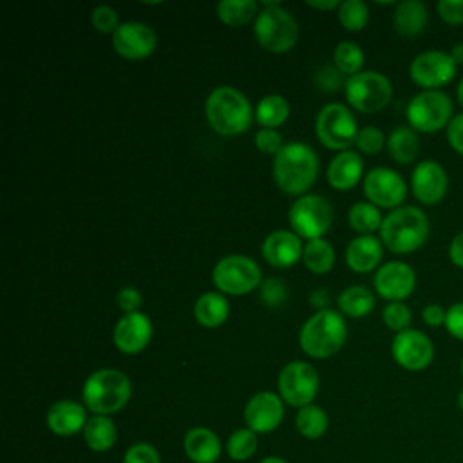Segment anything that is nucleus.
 <instances>
[{"label": "nucleus", "mask_w": 463, "mask_h": 463, "mask_svg": "<svg viewBox=\"0 0 463 463\" xmlns=\"http://www.w3.org/2000/svg\"><path fill=\"white\" fill-rule=\"evenodd\" d=\"M320 159L313 146L302 141L286 143L273 157V181L286 195L300 197L315 184Z\"/></svg>", "instance_id": "obj_1"}, {"label": "nucleus", "mask_w": 463, "mask_h": 463, "mask_svg": "<svg viewBox=\"0 0 463 463\" xmlns=\"http://www.w3.org/2000/svg\"><path fill=\"white\" fill-rule=\"evenodd\" d=\"M204 116L213 132L221 136H239L251 127L255 110L239 89L230 85L215 87L204 101Z\"/></svg>", "instance_id": "obj_2"}, {"label": "nucleus", "mask_w": 463, "mask_h": 463, "mask_svg": "<svg viewBox=\"0 0 463 463\" xmlns=\"http://www.w3.org/2000/svg\"><path fill=\"white\" fill-rule=\"evenodd\" d=\"M347 340V322L336 309L315 311L300 327L298 345L311 358H329L336 354Z\"/></svg>", "instance_id": "obj_3"}, {"label": "nucleus", "mask_w": 463, "mask_h": 463, "mask_svg": "<svg viewBox=\"0 0 463 463\" xmlns=\"http://www.w3.org/2000/svg\"><path fill=\"white\" fill-rule=\"evenodd\" d=\"M429 219L420 208L400 206L383 217L380 241L389 251L405 255L420 250L429 239Z\"/></svg>", "instance_id": "obj_4"}, {"label": "nucleus", "mask_w": 463, "mask_h": 463, "mask_svg": "<svg viewBox=\"0 0 463 463\" xmlns=\"http://www.w3.org/2000/svg\"><path fill=\"white\" fill-rule=\"evenodd\" d=\"M81 396L89 411L109 416L121 411L128 403L132 396V383L123 371L103 367L87 376Z\"/></svg>", "instance_id": "obj_5"}, {"label": "nucleus", "mask_w": 463, "mask_h": 463, "mask_svg": "<svg viewBox=\"0 0 463 463\" xmlns=\"http://www.w3.org/2000/svg\"><path fill=\"white\" fill-rule=\"evenodd\" d=\"M257 43L273 54L291 51L298 42V22L280 2H264L253 22Z\"/></svg>", "instance_id": "obj_6"}, {"label": "nucleus", "mask_w": 463, "mask_h": 463, "mask_svg": "<svg viewBox=\"0 0 463 463\" xmlns=\"http://www.w3.org/2000/svg\"><path fill=\"white\" fill-rule=\"evenodd\" d=\"M212 282L222 295L242 297L262 284V269L255 259L242 253H232L215 262Z\"/></svg>", "instance_id": "obj_7"}, {"label": "nucleus", "mask_w": 463, "mask_h": 463, "mask_svg": "<svg viewBox=\"0 0 463 463\" xmlns=\"http://www.w3.org/2000/svg\"><path fill=\"white\" fill-rule=\"evenodd\" d=\"M344 94L354 110L373 114L389 105L392 98V83L382 72L362 71L345 80Z\"/></svg>", "instance_id": "obj_8"}, {"label": "nucleus", "mask_w": 463, "mask_h": 463, "mask_svg": "<svg viewBox=\"0 0 463 463\" xmlns=\"http://www.w3.org/2000/svg\"><path fill=\"white\" fill-rule=\"evenodd\" d=\"M291 232L300 239H322L333 224V208L329 201L318 194H306L295 199L288 210Z\"/></svg>", "instance_id": "obj_9"}, {"label": "nucleus", "mask_w": 463, "mask_h": 463, "mask_svg": "<svg viewBox=\"0 0 463 463\" xmlns=\"http://www.w3.org/2000/svg\"><path fill=\"white\" fill-rule=\"evenodd\" d=\"M358 123L353 112L342 103L324 105L315 118V134L329 150H349L358 136Z\"/></svg>", "instance_id": "obj_10"}, {"label": "nucleus", "mask_w": 463, "mask_h": 463, "mask_svg": "<svg viewBox=\"0 0 463 463\" xmlns=\"http://www.w3.org/2000/svg\"><path fill=\"white\" fill-rule=\"evenodd\" d=\"M405 116L412 130L434 134L447 127L454 118L452 101L441 90H421L409 101Z\"/></svg>", "instance_id": "obj_11"}, {"label": "nucleus", "mask_w": 463, "mask_h": 463, "mask_svg": "<svg viewBox=\"0 0 463 463\" xmlns=\"http://www.w3.org/2000/svg\"><path fill=\"white\" fill-rule=\"evenodd\" d=\"M320 387V378L317 369L302 360H293L286 364L279 374V392L280 398L297 409L311 405Z\"/></svg>", "instance_id": "obj_12"}, {"label": "nucleus", "mask_w": 463, "mask_h": 463, "mask_svg": "<svg viewBox=\"0 0 463 463\" xmlns=\"http://www.w3.org/2000/svg\"><path fill=\"white\" fill-rule=\"evenodd\" d=\"M456 61L445 51H423L409 67L411 80L423 90H439V87L450 83L456 76Z\"/></svg>", "instance_id": "obj_13"}, {"label": "nucleus", "mask_w": 463, "mask_h": 463, "mask_svg": "<svg viewBox=\"0 0 463 463\" xmlns=\"http://www.w3.org/2000/svg\"><path fill=\"white\" fill-rule=\"evenodd\" d=\"M362 186L367 201L378 208L396 210L407 197V184L403 177L387 166L371 168L364 175Z\"/></svg>", "instance_id": "obj_14"}, {"label": "nucleus", "mask_w": 463, "mask_h": 463, "mask_svg": "<svg viewBox=\"0 0 463 463\" xmlns=\"http://www.w3.org/2000/svg\"><path fill=\"white\" fill-rule=\"evenodd\" d=\"M156 31L143 22H123L112 34V49L125 60L139 61L152 56L157 49Z\"/></svg>", "instance_id": "obj_15"}, {"label": "nucleus", "mask_w": 463, "mask_h": 463, "mask_svg": "<svg viewBox=\"0 0 463 463\" xmlns=\"http://www.w3.org/2000/svg\"><path fill=\"white\" fill-rule=\"evenodd\" d=\"M391 354L400 367L407 371H423L432 364L434 345L425 333L409 327L394 335Z\"/></svg>", "instance_id": "obj_16"}, {"label": "nucleus", "mask_w": 463, "mask_h": 463, "mask_svg": "<svg viewBox=\"0 0 463 463\" xmlns=\"http://www.w3.org/2000/svg\"><path fill=\"white\" fill-rule=\"evenodd\" d=\"M154 326L146 313H125L121 315V318H118L114 326L112 342L116 349L121 351L123 354H139L148 347Z\"/></svg>", "instance_id": "obj_17"}, {"label": "nucleus", "mask_w": 463, "mask_h": 463, "mask_svg": "<svg viewBox=\"0 0 463 463\" xmlns=\"http://www.w3.org/2000/svg\"><path fill=\"white\" fill-rule=\"evenodd\" d=\"M374 289L387 302H403L416 288L414 269L400 260H389L376 269Z\"/></svg>", "instance_id": "obj_18"}, {"label": "nucleus", "mask_w": 463, "mask_h": 463, "mask_svg": "<svg viewBox=\"0 0 463 463\" xmlns=\"http://www.w3.org/2000/svg\"><path fill=\"white\" fill-rule=\"evenodd\" d=\"M284 418V400L271 392L260 391L253 394L244 407L246 427L257 434H266L275 430Z\"/></svg>", "instance_id": "obj_19"}, {"label": "nucleus", "mask_w": 463, "mask_h": 463, "mask_svg": "<svg viewBox=\"0 0 463 463\" xmlns=\"http://www.w3.org/2000/svg\"><path fill=\"white\" fill-rule=\"evenodd\" d=\"M411 188L412 195L421 204H438L445 197L449 188V177L445 168L432 159L420 161L412 170Z\"/></svg>", "instance_id": "obj_20"}, {"label": "nucleus", "mask_w": 463, "mask_h": 463, "mask_svg": "<svg viewBox=\"0 0 463 463\" xmlns=\"http://www.w3.org/2000/svg\"><path fill=\"white\" fill-rule=\"evenodd\" d=\"M264 260L279 269H286L302 260L304 244L302 239L289 230H275L266 235L260 246Z\"/></svg>", "instance_id": "obj_21"}, {"label": "nucleus", "mask_w": 463, "mask_h": 463, "mask_svg": "<svg viewBox=\"0 0 463 463\" xmlns=\"http://www.w3.org/2000/svg\"><path fill=\"white\" fill-rule=\"evenodd\" d=\"M47 427L56 436H72L85 429L89 418L85 405L74 400H60L47 411Z\"/></svg>", "instance_id": "obj_22"}, {"label": "nucleus", "mask_w": 463, "mask_h": 463, "mask_svg": "<svg viewBox=\"0 0 463 463\" xmlns=\"http://www.w3.org/2000/svg\"><path fill=\"white\" fill-rule=\"evenodd\" d=\"M364 175V161L358 152L353 150H344L338 152L327 165V183L338 190V192H347L354 188Z\"/></svg>", "instance_id": "obj_23"}, {"label": "nucleus", "mask_w": 463, "mask_h": 463, "mask_svg": "<svg viewBox=\"0 0 463 463\" xmlns=\"http://www.w3.org/2000/svg\"><path fill=\"white\" fill-rule=\"evenodd\" d=\"M345 264L354 273H369L383 257V244L374 235H358L345 248Z\"/></svg>", "instance_id": "obj_24"}, {"label": "nucleus", "mask_w": 463, "mask_h": 463, "mask_svg": "<svg viewBox=\"0 0 463 463\" xmlns=\"http://www.w3.org/2000/svg\"><path fill=\"white\" fill-rule=\"evenodd\" d=\"M183 447L194 463H215L221 456V439L206 427L190 429L184 434Z\"/></svg>", "instance_id": "obj_25"}, {"label": "nucleus", "mask_w": 463, "mask_h": 463, "mask_svg": "<svg viewBox=\"0 0 463 463\" xmlns=\"http://www.w3.org/2000/svg\"><path fill=\"white\" fill-rule=\"evenodd\" d=\"M194 317L197 324L206 329L222 326L230 317L228 298L219 291L203 293L194 304Z\"/></svg>", "instance_id": "obj_26"}, {"label": "nucleus", "mask_w": 463, "mask_h": 463, "mask_svg": "<svg viewBox=\"0 0 463 463\" xmlns=\"http://www.w3.org/2000/svg\"><path fill=\"white\" fill-rule=\"evenodd\" d=\"M394 29L405 36L414 38L420 33H423L427 22H429V11L427 5L420 0H403L394 9Z\"/></svg>", "instance_id": "obj_27"}, {"label": "nucleus", "mask_w": 463, "mask_h": 463, "mask_svg": "<svg viewBox=\"0 0 463 463\" xmlns=\"http://www.w3.org/2000/svg\"><path fill=\"white\" fill-rule=\"evenodd\" d=\"M385 146H387L389 156L396 163L409 165L420 154V137H418L416 130H412L411 127H396L389 134Z\"/></svg>", "instance_id": "obj_28"}, {"label": "nucleus", "mask_w": 463, "mask_h": 463, "mask_svg": "<svg viewBox=\"0 0 463 463\" xmlns=\"http://www.w3.org/2000/svg\"><path fill=\"white\" fill-rule=\"evenodd\" d=\"M336 304H338V311L344 315V317H349V318H362L365 315H369L374 307V295L369 288L362 286V284H354V286H349L345 288L338 298H336Z\"/></svg>", "instance_id": "obj_29"}, {"label": "nucleus", "mask_w": 463, "mask_h": 463, "mask_svg": "<svg viewBox=\"0 0 463 463\" xmlns=\"http://www.w3.org/2000/svg\"><path fill=\"white\" fill-rule=\"evenodd\" d=\"M289 114V101L282 94H268L255 107V121L260 128H277L288 121Z\"/></svg>", "instance_id": "obj_30"}, {"label": "nucleus", "mask_w": 463, "mask_h": 463, "mask_svg": "<svg viewBox=\"0 0 463 463\" xmlns=\"http://www.w3.org/2000/svg\"><path fill=\"white\" fill-rule=\"evenodd\" d=\"M116 438H118V430L110 416L94 414L92 418H89L83 429V439L87 447L96 452L109 450L116 443Z\"/></svg>", "instance_id": "obj_31"}, {"label": "nucleus", "mask_w": 463, "mask_h": 463, "mask_svg": "<svg viewBox=\"0 0 463 463\" xmlns=\"http://www.w3.org/2000/svg\"><path fill=\"white\" fill-rule=\"evenodd\" d=\"M336 260V253L335 248L329 241L322 239H313L307 241V244H304V255H302V262L304 266L315 273V275H324L327 271L333 269Z\"/></svg>", "instance_id": "obj_32"}, {"label": "nucleus", "mask_w": 463, "mask_h": 463, "mask_svg": "<svg viewBox=\"0 0 463 463\" xmlns=\"http://www.w3.org/2000/svg\"><path fill=\"white\" fill-rule=\"evenodd\" d=\"M217 18L228 27H242L259 14L255 0H221L215 5Z\"/></svg>", "instance_id": "obj_33"}, {"label": "nucleus", "mask_w": 463, "mask_h": 463, "mask_svg": "<svg viewBox=\"0 0 463 463\" xmlns=\"http://www.w3.org/2000/svg\"><path fill=\"white\" fill-rule=\"evenodd\" d=\"M347 222L358 235H373V232H380L383 217L378 206L367 203H354L347 212Z\"/></svg>", "instance_id": "obj_34"}, {"label": "nucleus", "mask_w": 463, "mask_h": 463, "mask_svg": "<svg viewBox=\"0 0 463 463\" xmlns=\"http://www.w3.org/2000/svg\"><path fill=\"white\" fill-rule=\"evenodd\" d=\"M364 61H365V54H364L362 47L354 42L344 40V42L336 43V47L333 49V65L342 74H347V78L362 72Z\"/></svg>", "instance_id": "obj_35"}, {"label": "nucleus", "mask_w": 463, "mask_h": 463, "mask_svg": "<svg viewBox=\"0 0 463 463\" xmlns=\"http://www.w3.org/2000/svg\"><path fill=\"white\" fill-rule=\"evenodd\" d=\"M295 425H297V430L304 438L317 439L327 430V414L322 407L311 403V405L298 409V412L295 416Z\"/></svg>", "instance_id": "obj_36"}, {"label": "nucleus", "mask_w": 463, "mask_h": 463, "mask_svg": "<svg viewBox=\"0 0 463 463\" xmlns=\"http://www.w3.org/2000/svg\"><path fill=\"white\" fill-rule=\"evenodd\" d=\"M338 22L349 33H360L369 22V7L362 0H344L338 7Z\"/></svg>", "instance_id": "obj_37"}, {"label": "nucleus", "mask_w": 463, "mask_h": 463, "mask_svg": "<svg viewBox=\"0 0 463 463\" xmlns=\"http://www.w3.org/2000/svg\"><path fill=\"white\" fill-rule=\"evenodd\" d=\"M255 450H257V432H253L248 427L233 430L226 441V452L235 461H244L251 458Z\"/></svg>", "instance_id": "obj_38"}, {"label": "nucleus", "mask_w": 463, "mask_h": 463, "mask_svg": "<svg viewBox=\"0 0 463 463\" xmlns=\"http://www.w3.org/2000/svg\"><path fill=\"white\" fill-rule=\"evenodd\" d=\"M382 320L391 331L402 333V331L409 329L412 313H411L409 306L403 302H389L382 311Z\"/></svg>", "instance_id": "obj_39"}, {"label": "nucleus", "mask_w": 463, "mask_h": 463, "mask_svg": "<svg viewBox=\"0 0 463 463\" xmlns=\"http://www.w3.org/2000/svg\"><path fill=\"white\" fill-rule=\"evenodd\" d=\"M90 24L92 27L101 33V34H114L116 29L121 25L119 24V14L114 7L99 4L90 11Z\"/></svg>", "instance_id": "obj_40"}, {"label": "nucleus", "mask_w": 463, "mask_h": 463, "mask_svg": "<svg viewBox=\"0 0 463 463\" xmlns=\"http://www.w3.org/2000/svg\"><path fill=\"white\" fill-rule=\"evenodd\" d=\"M387 139L383 136V132L378 128V127H364L358 130V136H356V148L364 154H378L383 146H385Z\"/></svg>", "instance_id": "obj_41"}, {"label": "nucleus", "mask_w": 463, "mask_h": 463, "mask_svg": "<svg viewBox=\"0 0 463 463\" xmlns=\"http://www.w3.org/2000/svg\"><path fill=\"white\" fill-rule=\"evenodd\" d=\"M253 143H255V148L262 154H268V156H277L280 152V148L286 145L282 141V136L279 130L275 128H259L253 136Z\"/></svg>", "instance_id": "obj_42"}, {"label": "nucleus", "mask_w": 463, "mask_h": 463, "mask_svg": "<svg viewBox=\"0 0 463 463\" xmlns=\"http://www.w3.org/2000/svg\"><path fill=\"white\" fill-rule=\"evenodd\" d=\"M317 89L324 90V92H336L340 87L345 85V81L342 80V72L335 67V65H324L315 72L313 78Z\"/></svg>", "instance_id": "obj_43"}, {"label": "nucleus", "mask_w": 463, "mask_h": 463, "mask_svg": "<svg viewBox=\"0 0 463 463\" xmlns=\"http://www.w3.org/2000/svg\"><path fill=\"white\" fill-rule=\"evenodd\" d=\"M260 298L269 307H279L286 300V286L280 279H266L260 284Z\"/></svg>", "instance_id": "obj_44"}, {"label": "nucleus", "mask_w": 463, "mask_h": 463, "mask_svg": "<svg viewBox=\"0 0 463 463\" xmlns=\"http://www.w3.org/2000/svg\"><path fill=\"white\" fill-rule=\"evenodd\" d=\"M123 463H161L159 452L150 443H134L127 449Z\"/></svg>", "instance_id": "obj_45"}, {"label": "nucleus", "mask_w": 463, "mask_h": 463, "mask_svg": "<svg viewBox=\"0 0 463 463\" xmlns=\"http://www.w3.org/2000/svg\"><path fill=\"white\" fill-rule=\"evenodd\" d=\"M116 302H118V307L123 311V315L125 313H136V311H139V307L143 304V295L137 288L125 286L118 291Z\"/></svg>", "instance_id": "obj_46"}, {"label": "nucleus", "mask_w": 463, "mask_h": 463, "mask_svg": "<svg viewBox=\"0 0 463 463\" xmlns=\"http://www.w3.org/2000/svg\"><path fill=\"white\" fill-rule=\"evenodd\" d=\"M436 9L443 22L450 25L463 24V0H439Z\"/></svg>", "instance_id": "obj_47"}, {"label": "nucleus", "mask_w": 463, "mask_h": 463, "mask_svg": "<svg viewBox=\"0 0 463 463\" xmlns=\"http://www.w3.org/2000/svg\"><path fill=\"white\" fill-rule=\"evenodd\" d=\"M445 327L450 333V336L463 340V302H456L447 309Z\"/></svg>", "instance_id": "obj_48"}, {"label": "nucleus", "mask_w": 463, "mask_h": 463, "mask_svg": "<svg viewBox=\"0 0 463 463\" xmlns=\"http://www.w3.org/2000/svg\"><path fill=\"white\" fill-rule=\"evenodd\" d=\"M447 141L452 150L463 156V112L456 114L447 125Z\"/></svg>", "instance_id": "obj_49"}, {"label": "nucleus", "mask_w": 463, "mask_h": 463, "mask_svg": "<svg viewBox=\"0 0 463 463\" xmlns=\"http://www.w3.org/2000/svg\"><path fill=\"white\" fill-rule=\"evenodd\" d=\"M445 317H447V311L439 304H429L421 309V318L430 327H438L441 324L445 326Z\"/></svg>", "instance_id": "obj_50"}, {"label": "nucleus", "mask_w": 463, "mask_h": 463, "mask_svg": "<svg viewBox=\"0 0 463 463\" xmlns=\"http://www.w3.org/2000/svg\"><path fill=\"white\" fill-rule=\"evenodd\" d=\"M449 259L458 268H463V232H459L449 244Z\"/></svg>", "instance_id": "obj_51"}, {"label": "nucleus", "mask_w": 463, "mask_h": 463, "mask_svg": "<svg viewBox=\"0 0 463 463\" xmlns=\"http://www.w3.org/2000/svg\"><path fill=\"white\" fill-rule=\"evenodd\" d=\"M327 298H329V297H327V291L322 289V288H320V289H315V291L309 295V302H311L313 307H317V311L327 307V306H326V304H327Z\"/></svg>", "instance_id": "obj_52"}, {"label": "nucleus", "mask_w": 463, "mask_h": 463, "mask_svg": "<svg viewBox=\"0 0 463 463\" xmlns=\"http://www.w3.org/2000/svg\"><path fill=\"white\" fill-rule=\"evenodd\" d=\"M309 7L313 9H318V11H333V9H338L340 7V2L338 0H318V2H307Z\"/></svg>", "instance_id": "obj_53"}, {"label": "nucleus", "mask_w": 463, "mask_h": 463, "mask_svg": "<svg viewBox=\"0 0 463 463\" xmlns=\"http://www.w3.org/2000/svg\"><path fill=\"white\" fill-rule=\"evenodd\" d=\"M449 54L452 56V60L456 61V65H463V42L456 43V45L450 49Z\"/></svg>", "instance_id": "obj_54"}, {"label": "nucleus", "mask_w": 463, "mask_h": 463, "mask_svg": "<svg viewBox=\"0 0 463 463\" xmlns=\"http://www.w3.org/2000/svg\"><path fill=\"white\" fill-rule=\"evenodd\" d=\"M456 96H458V101H459V105L463 107V78H461V81L458 83V89H456Z\"/></svg>", "instance_id": "obj_55"}, {"label": "nucleus", "mask_w": 463, "mask_h": 463, "mask_svg": "<svg viewBox=\"0 0 463 463\" xmlns=\"http://www.w3.org/2000/svg\"><path fill=\"white\" fill-rule=\"evenodd\" d=\"M260 463H288V461H286V459H282V458L271 456V458H264Z\"/></svg>", "instance_id": "obj_56"}, {"label": "nucleus", "mask_w": 463, "mask_h": 463, "mask_svg": "<svg viewBox=\"0 0 463 463\" xmlns=\"http://www.w3.org/2000/svg\"><path fill=\"white\" fill-rule=\"evenodd\" d=\"M458 405H459V409L463 411V389H461L459 394H458Z\"/></svg>", "instance_id": "obj_57"}, {"label": "nucleus", "mask_w": 463, "mask_h": 463, "mask_svg": "<svg viewBox=\"0 0 463 463\" xmlns=\"http://www.w3.org/2000/svg\"><path fill=\"white\" fill-rule=\"evenodd\" d=\"M461 374H463V360H461Z\"/></svg>", "instance_id": "obj_58"}]
</instances>
